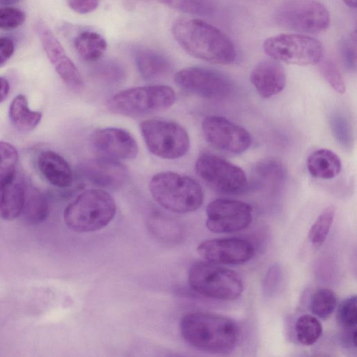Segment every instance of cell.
<instances>
[{"label": "cell", "instance_id": "obj_37", "mask_svg": "<svg viewBox=\"0 0 357 357\" xmlns=\"http://www.w3.org/2000/svg\"><path fill=\"white\" fill-rule=\"evenodd\" d=\"M332 127L334 135L340 142L344 145L351 143V135L349 126L345 119L342 116H335L333 119Z\"/></svg>", "mask_w": 357, "mask_h": 357}, {"label": "cell", "instance_id": "obj_38", "mask_svg": "<svg viewBox=\"0 0 357 357\" xmlns=\"http://www.w3.org/2000/svg\"><path fill=\"white\" fill-rule=\"evenodd\" d=\"M69 7L74 11L85 14L94 10L99 0H66Z\"/></svg>", "mask_w": 357, "mask_h": 357}, {"label": "cell", "instance_id": "obj_3", "mask_svg": "<svg viewBox=\"0 0 357 357\" xmlns=\"http://www.w3.org/2000/svg\"><path fill=\"white\" fill-rule=\"evenodd\" d=\"M153 199L164 208L176 213L197 210L204 202V192L194 178L174 172L155 174L149 183Z\"/></svg>", "mask_w": 357, "mask_h": 357}, {"label": "cell", "instance_id": "obj_36", "mask_svg": "<svg viewBox=\"0 0 357 357\" xmlns=\"http://www.w3.org/2000/svg\"><path fill=\"white\" fill-rule=\"evenodd\" d=\"M340 52L345 64L349 68H356V32L354 31L342 41Z\"/></svg>", "mask_w": 357, "mask_h": 357}, {"label": "cell", "instance_id": "obj_43", "mask_svg": "<svg viewBox=\"0 0 357 357\" xmlns=\"http://www.w3.org/2000/svg\"><path fill=\"white\" fill-rule=\"evenodd\" d=\"M20 0H0V3L3 5L14 4L20 1Z\"/></svg>", "mask_w": 357, "mask_h": 357}, {"label": "cell", "instance_id": "obj_22", "mask_svg": "<svg viewBox=\"0 0 357 357\" xmlns=\"http://www.w3.org/2000/svg\"><path fill=\"white\" fill-rule=\"evenodd\" d=\"M307 168L312 176L328 180L340 173L342 162L338 155L331 150L319 149L308 156Z\"/></svg>", "mask_w": 357, "mask_h": 357}, {"label": "cell", "instance_id": "obj_33", "mask_svg": "<svg viewBox=\"0 0 357 357\" xmlns=\"http://www.w3.org/2000/svg\"><path fill=\"white\" fill-rule=\"evenodd\" d=\"M338 324L344 331L356 329L357 310L356 296L345 298L340 303L337 313Z\"/></svg>", "mask_w": 357, "mask_h": 357}, {"label": "cell", "instance_id": "obj_13", "mask_svg": "<svg viewBox=\"0 0 357 357\" xmlns=\"http://www.w3.org/2000/svg\"><path fill=\"white\" fill-rule=\"evenodd\" d=\"M206 226L214 233H232L246 229L252 220V208L242 201L217 199L206 208Z\"/></svg>", "mask_w": 357, "mask_h": 357}, {"label": "cell", "instance_id": "obj_18", "mask_svg": "<svg viewBox=\"0 0 357 357\" xmlns=\"http://www.w3.org/2000/svg\"><path fill=\"white\" fill-rule=\"evenodd\" d=\"M250 79L258 93L262 98H269L284 89L287 75L279 61L265 59L255 66Z\"/></svg>", "mask_w": 357, "mask_h": 357}, {"label": "cell", "instance_id": "obj_28", "mask_svg": "<svg viewBox=\"0 0 357 357\" xmlns=\"http://www.w3.org/2000/svg\"><path fill=\"white\" fill-rule=\"evenodd\" d=\"M337 297L334 291L327 288H320L312 294L310 310L315 316L325 319L334 312Z\"/></svg>", "mask_w": 357, "mask_h": 357}, {"label": "cell", "instance_id": "obj_8", "mask_svg": "<svg viewBox=\"0 0 357 357\" xmlns=\"http://www.w3.org/2000/svg\"><path fill=\"white\" fill-rule=\"evenodd\" d=\"M265 53L272 59L298 66L315 65L323 58L322 44L304 34H280L266 38Z\"/></svg>", "mask_w": 357, "mask_h": 357}, {"label": "cell", "instance_id": "obj_29", "mask_svg": "<svg viewBox=\"0 0 357 357\" xmlns=\"http://www.w3.org/2000/svg\"><path fill=\"white\" fill-rule=\"evenodd\" d=\"M175 10L197 15H210L215 10V0H158Z\"/></svg>", "mask_w": 357, "mask_h": 357}, {"label": "cell", "instance_id": "obj_30", "mask_svg": "<svg viewBox=\"0 0 357 357\" xmlns=\"http://www.w3.org/2000/svg\"><path fill=\"white\" fill-rule=\"evenodd\" d=\"M335 216V208L330 206L326 208L312 225L308 238L315 246L321 245L326 239Z\"/></svg>", "mask_w": 357, "mask_h": 357}, {"label": "cell", "instance_id": "obj_32", "mask_svg": "<svg viewBox=\"0 0 357 357\" xmlns=\"http://www.w3.org/2000/svg\"><path fill=\"white\" fill-rule=\"evenodd\" d=\"M93 75L108 84L121 82L126 75L124 68L114 60H105L96 64L92 70Z\"/></svg>", "mask_w": 357, "mask_h": 357}, {"label": "cell", "instance_id": "obj_41", "mask_svg": "<svg viewBox=\"0 0 357 357\" xmlns=\"http://www.w3.org/2000/svg\"><path fill=\"white\" fill-rule=\"evenodd\" d=\"M10 85L8 80L0 77V102H3L8 95Z\"/></svg>", "mask_w": 357, "mask_h": 357}, {"label": "cell", "instance_id": "obj_23", "mask_svg": "<svg viewBox=\"0 0 357 357\" xmlns=\"http://www.w3.org/2000/svg\"><path fill=\"white\" fill-rule=\"evenodd\" d=\"M254 185L260 188L278 186L284 184L287 178L284 165L274 158L264 159L252 169Z\"/></svg>", "mask_w": 357, "mask_h": 357}, {"label": "cell", "instance_id": "obj_39", "mask_svg": "<svg viewBox=\"0 0 357 357\" xmlns=\"http://www.w3.org/2000/svg\"><path fill=\"white\" fill-rule=\"evenodd\" d=\"M281 271L278 266H273L268 271L265 278L264 291L268 294L272 293L278 287Z\"/></svg>", "mask_w": 357, "mask_h": 357}, {"label": "cell", "instance_id": "obj_16", "mask_svg": "<svg viewBox=\"0 0 357 357\" xmlns=\"http://www.w3.org/2000/svg\"><path fill=\"white\" fill-rule=\"evenodd\" d=\"M35 30L49 61L63 82L71 89H81L83 78L51 29L44 22L38 21Z\"/></svg>", "mask_w": 357, "mask_h": 357}, {"label": "cell", "instance_id": "obj_10", "mask_svg": "<svg viewBox=\"0 0 357 357\" xmlns=\"http://www.w3.org/2000/svg\"><path fill=\"white\" fill-rule=\"evenodd\" d=\"M278 25L304 33L324 31L330 24L326 8L315 0H289L280 5L274 15Z\"/></svg>", "mask_w": 357, "mask_h": 357}, {"label": "cell", "instance_id": "obj_15", "mask_svg": "<svg viewBox=\"0 0 357 357\" xmlns=\"http://www.w3.org/2000/svg\"><path fill=\"white\" fill-rule=\"evenodd\" d=\"M90 142L99 157L116 161L134 159L139 151L133 136L119 128L98 129L91 135Z\"/></svg>", "mask_w": 357, "mask_h": 357}, {"label": "cell", "instance_id": "obj_26", "mask_svg": "<svg viewBox=\"0 0 357 357\" xmlns=\"http://www.w3.org/2000/svg\"><path fill=\"white\" fill-rule=\"evenodd\" d=\"M74 46L77 54L86 61L98 60L107 48V43L99 33L85 31L74 40Z\"/></svg>", "mask_w": 357, "mask_h": 357}, {"label": "cell", "instance_id": "obj_17", "mask_svg": "<svg viewBox=\"0 0 357 357\" xmlns=\"http://www.w3.org/2000/svg\"><path fill=\"white\" fill-rule=\"evenodd\" d=\"M79 169L86 180L101 188H119L128 178V171L123 164L100 157L84 161Z\"/></svg>", "mask_w": 357, "mask_h": 357}, {"label": "cell", "instance_id": "obj_25", "mask_svg": "<svg viewBox=\"0 0 357 357\" xmlns=\"http://www.w3.org/2000/svg\"><path fill=\"white\" fill-rule=\"evenodd\" d=\"M49 214L48 202L38 189L26 187L21 215L26 222L36 225L44 221Z\"/></svg>", "mask_w": 357, "mask_h": 357}, {"label": "cell", "instance_id": "obj_6", "mask_svg": "<svg viewBox=\"0 0 357 357\" xmlns=\"http://www.w3.org/2000/svg\"><path fill=\"white\" fill-rule=\"evenodd\" d=\"M175 100L176 94L172 87L151 85L122 90L110 98L107 106L114 113L137 117L165 110Z\"/></svg>", "mask_w": 357, "mask_h": 357}, {"label": "cell", "instance_id": "obj_21", "mask_svg": "<svg viewBox=\"0 0 357 357\" xmlns=\"http://www.w3.org/2000/svg\"><path fill=\"white\" fill-rule=\"evenodd\" d=\"M134 59L138 71L146 79L162 78L172 70V65L167 57L151 49H135Z\"/></svg>", "mask_w": 357, "mask_h": 357}, {"label": "cell", "instance_id": "obj_11", "mask_svg": "<svg viewBox=\"0 0 357 357\" xmlns=\"http://www.w3.org/2000/svg\"><path fill=\"white\" fill-rule=\"evenodd\" d=\"M176 85L185 91L208 98L222 99L233 89L231 81L222 73L202 67H189L174 76Z\"/></svg>", "mask_w": 357, "mask_h": 357}, {"label": "cell", "instance_id": "obj_7", "mask_svg": "<svg viewBox=\"0 0 357 357\" xmlns=\"http://www.w3.org/2000/svg\"><path fill=\"white\" fill-rule=\"evenodd\" d=\"M149 151L164 159L174 160L189 151L190 140L187 130L178 123L162 119H147L139 124Z\"/></svg>", "mask_w": 357, "mask_h": 357}, {"label": "cell", "instance_id": "obj_27", "mask_svg": "<svg viewBox=\"0 0 357 357\" xmlns=\"http://www.w3.org/2000/svg\"><path fill=\"white\" fill-rule=\"evenodd\" d=\"M298 341L303 345L314 344L322 334V326L319 319L310 314L300 316L295 324Z\"/></svg>", "mask_w": 357, "mask_h": 357}, {"label": "cell", "instance_id": "obj_40", "mask_svg": "<svg viewBox=\"0 0 357 357\" xmlns=\"http://www.w3.org/2000/svg\"><path fill=\"white\" fill-rule=\"evenodd\" d=\"M13 42L8 38H0V66L6 62L14 52Z\"/></svg>", "mask_w": 357, "mask_h": 357}, {"label": "cell", "instance_id": "obj_14", "mask_svg": "<svg viewBox=\"0 0 357 357\" xmlns=\"http://www.w3.org/2000/svg\"><path fill=\"white\" fill-rule=\"evenodd\" d=\"M198 254L206 261L215 264H241L255 255V248L246 239L231 237L213 238L202 242Z\"/></svg>", "mask_w": 357, "mask_h": 357}, {"label": "cell", "instance_id": "obj_2", "mask_svg": "<svg viewBox=\"0 0 357 357\" xmlns=\"http://www.w3.org/2000/svg\"><path fill=\"white\" fill-rule=\"evenodd\" d=\"M181 333L192 347L213 354H227L237 344L239 328L231 319L213 313L195 312L180 323Z\"/></svg>", "mask_w": 357, "mask_h": 357}, {"label": "cell", "instance_id": "obj_24", "mask_svg": "<svg viewBox=\"0 0 357 357\" xmlns=\"http://www.w3.org/2000/svg\"><path fill=\"white\" fill-rule=\"evenodd\" d=\"M9 118L13 126L20 131L29 132L40 123L42 113L29 108L28 102L24 95L17 96L9 107Z\"/></svg>", "mask_w": 357, "mask_h": 357}, {"label": "cell", "instance_id": "obj_35", "mask_svg": "<svg viewBox=\"0 0 357 357\" xmlns=\"http://www.w3.org/2000/svg\"><path fill=\"white\" fill-rule=\"evenodd\" d=\"M24 13L17 8H0V29L10 30L21 26L25 21Z\"/></svg>", "mask_w": 357, "mask_h": 357}, {"label": "cell", "instance_id": "obj_19", "mask_svg": "<svg viewBox=\"0 0 357 357\" xmlns=\"http://www.w3.org/2000/svg\"><path fill=\"white\" fill-rule=\"evenodd\" d=\"M38 167L45 178L54 186L64 188L72 185V169L59 154L52 151H43L38 158Z\"/></svg>", "mask_w": 357, "mask_h": 357}, {"label": "cell", "instance_id": "obj_34", "mask_svg": "<svg viewBox=\"0 0 357 357\" xmlns=\"http://www.w3.org/2000/svg\"><path fill=\"white\" fill-rule=\"evenodd\" d=\"M320 72L334 91L338 93H344L346 85L342 73L333 60L326 59L320 61Z\"/></svg>", "mask_w": 357, "mask_h": 357}, {"label": "cell", "instance_id": "obj_9", "mask_svg": "<svg viewBox=\"0 0 357 357\" xmlns=\"http://www.w3.org/2000/svg\"><path fill=\"white\" fill-rule=\"evenodd\" d=\"M197 175L213 190L227 195H238L248 188L243 170L211 153H203L195 163Z\"/></svg>", "mask_w": 357, "mask_h": 357}, {"label": "cell", "instance_id": "obj_42", "mask_svg": "<svg viewBox=\"0 0 357 357\" xmlns=\"http://www.w3.org/2000/svg\"><path fill=\"white\" fill-rule=\"evenodd\" d=\"M344 3L350 8H356L357 5V0H343Z\"/></svg>", "mask_w": 357, "mask_h": 357}, {"label": "cell", "instance_id": "obj_20", "mask_svg": "<svg viewBox=\"0 0 357 357\" xmlns=\"http://www.w3.org/2000/svg\"><path fill=\"white\" fill-rule=\"evenodd\" d=\"M26 184L17 173L8 182L0 186V218L12 220L21 215Z\"/></svg>", "mask_w": 357, "mask_h": 357}, {"label": "cell", "instance_id": "obj_4", "mask_svg": "<svg viewBox=\"0 0 357 357\" xmlns=\"http://www.w3.org/2000/svg\"><path fill=\"white\" fill-rule=\"evenodd\" d=\"M116 206L114 198L102 189H89L80 193L66 208L63 218L71 230L91 232L106 227L114 218Z\"/></svg>", "mask_w": 357, "mask_h": 357}, {"label": "cell", "instance_id": "obj_1", "mask_svg": "<svg viewBox=\"0 0 357 357\" xmlns=\"http://www.w3.org/2000/svg\"><path fill=\"white\" fill-rule=\"evenodd\" d=\"M172 31L177 43L194 57L222 65L236 59L237 52L229 38L202 20L178 18Z\"/></svg>", "mask_w": 357, "mask_h": 357}, {"label": "cell", "instance_id": "obj_12", "mask_svg": "<svg viewBox=\"0 0 357 357\" xmlns=\"http://www.w3.org/2000/svg\"><path fill=\"white\" fill-rule=\"evenodd\" d=\"M202 130L211 146L228 154H241L252 143V137L245 128L223 116L206 117L202 121Z\"/></svg>", "mask_w": 357, "mask_h": 357}, {"label": "cell", "instance_id": "obj_5", "mask_svg": "<svg viewBox=\"0 0 357 357\" xmlns=\"http://www.w3.org/2000/svg\"><path fill=\"white\" fill-rule=\"evenodd\" d=\"M188 282L199 294L220 301H235L244 289L243 282L236 272L206 261L192 265Z\"/></svg>", "mask_w": 357, "mask_h": 357}, {"label": "cell", "instance_id": "obj_31", "mask_svg": "<svg viewBox=\"0 0 357 357\" xmlns=\"http://www.w3.org/2000/svg\"><path fill=\"white\" fill-rule=\"evenodd\" d=\"M18 153L15 146L0 142V186L8 182L16 174Z\"/></svg>", "mask_w": 357, "mask_h": 357}]
</instances>
